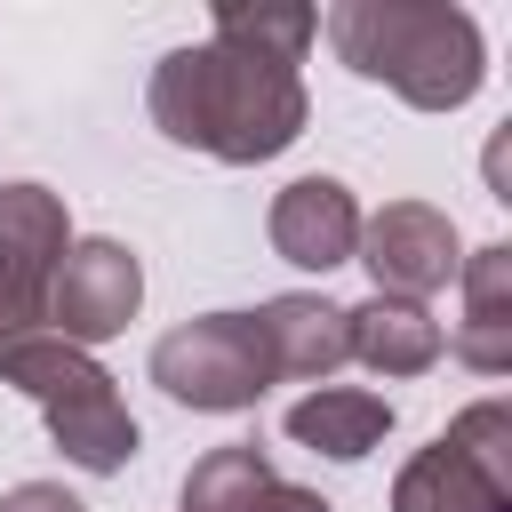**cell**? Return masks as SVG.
Instances as JSON below:
<instances>
[{"mask_svg": "<svg viewBox=\"0 0 512 512\" xmlns=\"http://www.w3.org/2000/svg\"><path fill=\"white\" fill-rule=\"evenodd\" d=\"M144 112L168 144L208 152L224 168H256V160H280L304 136L312 96H304V72L288 56H272L240 32H208V40L168 48L152 64Z\"/></svg>", "mask_w": 512, "mask_h": 512, "instance_id": "cell-1", "label": "cell"}, {"mask_svg": "<svg viewBox=\"0 0 512 512\" xmlns=\"http://www.w3.org/2000/svg\"><path fill=\"white\" fill-rule=\"evenodd\" d=\"M456 288H464V320L448 328V352L472 368V376H504L512 368V248L488 240L456 264Z\"/></svg>", "mask_w": 512, "mask_h": 512, "instance_id": "cell-10", "label": "cell"}, {"mask_svg": "<svg viewBox=\"0 0 512 512\" xmlns=\"http://www.w3.org/2000/svg\"><path fill=\"white\" fill-rule=\"evenodd\" d=\"M256 336H264V360L272 376H304V384H328L352 352H344V304L312 296V288H288V296H264L256 312Z\"/></svg>", "mask_w": 512, "mask_h": 512, "instance_id": "cell-9", "label": "cell"}, {"mask_svg": "<svg viewBox=\"0 0 512 512\" xmlns=\"http://www.w3.org/2000/svg\"><path fill=\"white\" fill-rule=\"evenodd\" d=\"M280 432L312 456H336V464H360L368 448H384L392 432V400L368 392V384H312L304 400H288Z\"/></svg>", "mask_w": 512, "mask_h": 512, "instance_id": "cell-12", "label": "cell"}, {"mask_svg": "<svg viewBox=\"0 0 512 512\" xmlns=\"http://www.w3.org/2000/svg\"><path fill=\"white\" fill-rule=\"evenodd\" d=\"M344 352L368 376H424L448 352V328L432 320V304H400V296H368L344 304Z\"/></svg>", "mask_w": 512, "mask_h": 512, "instance_id": "cell-11", "label": "cell"}, {"mask_svg": "<svg viewBox=\"0 0 512 512\" xmlns=\"http://www.w3.org/2000/svg\"><path fill=\"white\" fill-rule=\"evenodd\" d=\"M136 304H144V264H136V248L112 240V232L72 240V248L56 256V272H48V296H40L48 336H64V344H80V352L104 344V336H120V328L136 320Z\"/></svg>", "mask_w": 512, "mask_h": 512, "instance_id": "cell-6", "label": "cell"}, {"mask_svg": "<svg viewBox=\"0 0 512 512\" xmlns=\"http://www.w3.org/2000/svg\"><path fill=\"white\" fill-rule=\"evenodd\" d=\"M0 512H88L64 480H16L8 496H0Z\"/></svg>", "mask_w": 512, "mask_h": 512, "instance_id": "cell-17", "label": "cell"}, {"mask_svg": "<svg viewBox=\"0 0 512 512\" xmlns=\"http://www.w3.org/2000/svg\"><path fill=\"white\" fill-rule=\"evenodd\" d=\"M320 32L344 72L392 88L416 112H456L488 80V40L448 0H336Z\"/></svg>", "mask_w": 512, "mask_h": 512, "instance_id": "cell-2", "label": "cell"}, {"mask_svg": "<svg viewBox=\"0 0 512 512\" xmlns=\"http://www.w3.org/2000/svg\"><path fill=\"white\" fill-rule=\"evenodd\" d=\"M0 384H16V392L48 416V440L64 448V464H72V472L112 480V472H128V464H136L144 432H136L128 400L112 392V376H104L80 344H64V336H48V328H40L32 344H16V352L0 360Z\"/></svg>", "mask_w": 512, "mask_h": 512, "instance_id": "cell-3", "label": "cell"}, {"mask_svg": "<svg viewBox=\"0 0 512 512\" xmlns=\"http://www.w3.org/2000/svg\"><path fill=\"white\" fill-rule=\"evenodd\" d=\"M64 248H72V216H64V200H56L48 184H32V176L0 184V272H8L16 288L48 296V272H56Z\"/></svg>", "mask_w": 512, "mask_h": 512, "instance_id": "cell-13", "label": "cell"}, {"mask_svg": "<svg viewBox=\"0 0 512 512\" xmlns=\"http://www.w3.org/2000/svg\"><path fill=\"white\" fill-rule=\"evenodd\" d=\"M256 512H336L320 488H296V480H272L264 496H256Z\"/></svg>", "mask_w": 512, "mask_h": 512, "instance_id": "cell-18", "label": "cell"}, {"mask_svg": "<svg viewBox=\"0 0 512 512\" xmlns=\"http://www.w3.org/2000/svg\"><path fill=\"white\" fill-rule=\"evenodd\" d=\"M352 264H368L376 296H400V304H424L456 280L464 264V240L456 224L432 208V200H384L376 216H360V248Z\"/></svg>", "mask_w": 512, "mask_h": 512, "instance_id": "cell-7", "label": "cell"}, {"mask_svg": "<svg viewBox=\"0 0 512 512\" xmlns=\"http://www.w3.org/2000/svg\"><path fill=\"white\" fill-rule=\"evenodd\" d=\"M152 384H160L176 408L240 416V408H256L280 376H272L264 336H256L248 312H200V320H176V328L152 344Z\"/></svg>", "mask_w": 512, "mask_h": 512, "instance_id": "cell-5", "label": "cell"}, {"mask_svg": "<svg viewBox=\"0 0 512 512\" xmlns=\"http://www.w3.org/2000/svg\"><path fill=\"white\" fill-rule=\"evenodd\" d=\"M392 512H512V408L472 400L392 480Z\"/></svg>", "mask_w": 512, "mask_h": 512, "instance_id": "cell-4", "label": "cell"}, {"mask_svg": "<svg viewBox=\"0 0 512 512\" xmlns=\"http://www.w3.org/2000/svg\"><path fill=\"white\" fill-rule=\"evenodd\" d=\"M264 240L296 272L352 264V248H360V200H352V184L344 176H296V184H280L272 208H264Z\"/></svg>", "mask_w": 512, "mask_h": 512, "instance_id": "cell-8", "label": "cell"}, {"mask_svg": "<svg viewBox=\"0 0 512 512\" xmlns=\"http://www.w3.org/2000/svg\"><path fill=\"white\" fill-rule=\"evenodd\" d=\"M40 328H48V312H40V296H32V288H16V280L0 272V360H8L16 344H32Z\"/></svg>", "mask_w": 512, "mask_h": 512, "instance_id": "cell-16", "label": "cell"}, {"mask_svg": "<svg viewBox=\"0 0 512 512\" xmlns=\"http://www.w3.org/2000/svg\"><path fill=\"white\" fill-rule=\"evenodd\" d=\"M280 472H272V456L256 448V440H224V448H208L192 472H184V512H256V496L272 488Z\"/></svg>", "mask_w": 512, "mask_h": 512, "instance_id": "cell-14", "label": "cell"}, {"mask_svg": "<svg viewBox=\"0 0 512 512\" xmlns=\"http://www.w3.org/2000/svg\"><path fill=\"white\" fill-rule=\"evenodd\" d=\"M208 32H240V40H256V48L288 56V64H304V48L320 40V16H312L304 0H216Z\"/></svg>", "mask_w": 512, "mask_h": 512, "instance_id": "cell-15", "label": "cell"}]
</instances>
